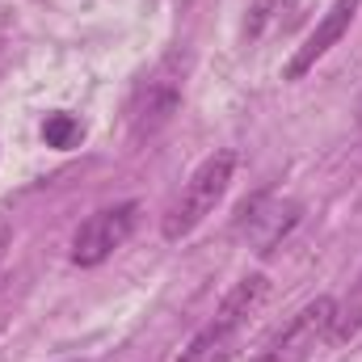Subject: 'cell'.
Wrapping results in <instances>:
<instances>
[{
	"mask_svg": "<svg viewBox=\"0 0 362 362\" xmlns=\"http://www.w3.org/2000/svg\"><path fill=\"white\" fill-rule=\"evenodd\" d=\"M333 329H337V299L320 295V299H312L303 312H295L291 325L278 329L270 341H266V350L253 362H299L325 333H333Z\"/></svg>",
	"mask_w": 362,
	"mask_h": 362,
	"instance_id": "obj_4",
	"label": "cell"
},
{
	"mask_svg": "<svg viewBox=\"0 0 362 362\" xmlns=\"http://www.w3.org/2000/svg\"><path fill=\"white\" fill-rule=\"evenodd\" d=\"M181 105V55H169L152 76H144V85L131 97V135L148 139L156 135Z\"/></svg>",
	"mask_w": 362,
	"mask_h": 362,
	"instance_id": "obj_3",
	"label": "cell"
},
{
	"mask_svg": "<svg viewBox=\"0 0 362 362\" xmlns=\"http://www.w3.org/2000/svg\"><path fill=\"white\" fill-rule=\"evenodd\" d=\"M299 215H303V206L299 202H274V198H257V202H249L245 211H240V223H245V232H249V240L262 249V253H270L274 245L299 223Z\"/></svg>",
	"mask_w": 362,
	"mask_h": 362,
	"instance_id": "obj_7",
	"label": "cell"
},
{
	"mask_svg": "<svg viewBox=\"0 0 362 362\" xmlns=\"http://www.w3.org/2000/svg\"><path fill=\"white\" fill-rule=\"evenodd\" d=\"M362 0H337L325 17H320V25L312 30V38L295 51V59L286 64V81H299L303 72H312L316 68V59H325L341 38H346V30H350V21H354V13H358Z\"/></svg>",
	"mask_w": 362,
	"mask_h": 362,
	"instance_id": "obj_6",
	"label": "cell"
},
{
	"mask_svg": "<svg viewBox=\"0 0 362 362\" xmlns=\"http://www.w3.org/2000/svg\"><path fill=\"white\" fill-rule=\"evenodd\" d=\"M135 223H139V202H118L110 211L89 215L76 228V236H72V262L76 266H101L114 249L127 245V236L135 232Z\"/></svg>",
	"mask_w": 362,
	"mask_h": 362,
	"instance_id": "obj_5",
	"label": "cell"
},
{
	"mask_svg": "<svg viewBox=\"0 0 362 362\" xmlns=\"http://www.w3.org/2000/svg\"><path fill=\"white\" fill-rule=\"evenodd\" d=\"M236 177V152H211L194 173L189 181L181 185L177 202L169 206V215H165V223H160V232H165V240H185L215 206H219V198L228 194V185Z\"/></svg>",
	"mask_w": 362,
	"mask_h": 362,
	"instance_id": "obj_2",
	"label": "cell"
},
{
	"mask_svg": "<svg viewBox=\"0 0 362 362\" xmlns=\"http://www.w3.org/2000/svg\"><path fill=\"white\" fill-rule=\"evenodd\" d=\"M42 139H47L51 148H76V144H81V122H76L72 114H47Z\"/></svg>",
	"mask_w": 362,
	"mask_h": 362,
	"instance_id": "obj_9",
	"label": "cell"
},
{
	"mask_svg": "<svg viewBox=\"0 0 362 362\" xmlns=\"http://www.w3.org/2000/svg\"><path fill=\"white\" fill-rule=\"evenodd\" d=\"M299 0H257L249 8V21H245V38H262L270 25H278V13H291Z\"/></svg>",
	"mask_w": 362,
	"mask_h": 362,
	"instance_id": "obj_8",
	"label": "cell"
},
{
	"mask_svg": "<svg viewBox=\"0 0 362 362\" xmlns=\"http://www.w3.org/2000/svg\"><path fill=\"white\" fill-rule=\"evenodd\" d=\"M266 295H270L266 274H245V278L219 299L211 325H202V329L189 337V346L181 350L177 362H228L232 350H236V341H240V333H245V325H249V320L257 316V308L266 303Z\"/></svg>",
	"mask_w": 362,
	"mask_h": 362,
	"instance_id": "obj_1",
	"label": "cell"
}]
</instances>
